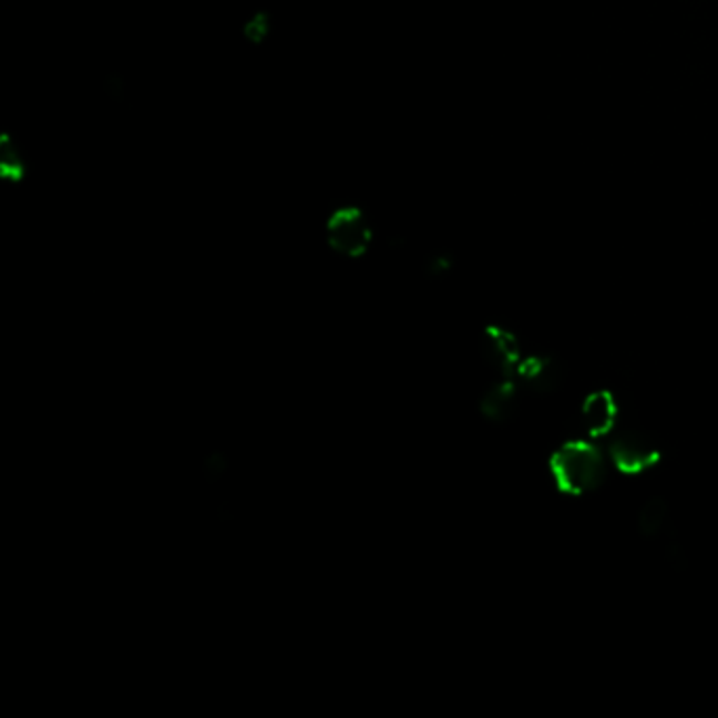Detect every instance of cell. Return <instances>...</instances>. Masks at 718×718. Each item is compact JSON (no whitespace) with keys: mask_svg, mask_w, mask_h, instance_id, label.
<instances>
[{"mask_svg":"<svg viewBox=\"0 0 718 718\" xmlns=\"http://www.w3.org/2000/svg\"><path fill=\"white\" fill-rule=\"evenodd\" d=\"M320 243L334 259L343 264H362L378 249L380 226L367 205L341 201L322 215Z\"/></svg>","mask_w":718,"mask_h":718,"instance_id":"1","label":"cell"},{"mask_svg":"<svg viewBox=\"0 0 718 718\" xmlns=\"http://www.w3.org/2000/svg\"><path fill=\"white\" fill-rule=\"evenodd\" d=\"M550 474L561 491L570 495H586L605 481L607 462L594 444L577 441L561 447L552 455Z\"/></svg>","mask_w":718,"mask_h":718,"instance_id":"2","label":"cell"},{"mask_svg":"<svg viewBox=\"0 0 718 718\" xmlns=\"http://www.w3.org/2000/svg\"><path fill=\"white\" fill-rule=\"evenodd\" d=\"M479 352L486 369H491L498 378L516 381L525 355L514 331L495 322H486L479 334Z\"/></svg>","mask_w":718,"mask_h":718,"instance_id":"3","label":"cell"},{"mask_svg":"<svg viewBox=\"0 0 718 718\" xmlns=\"http://www.w3.org/2000/svg\"><path fill=\"white\" fill-rule=\"evenodd\" d=\"M519 381L495 378L491 383L479 392L474 399V411L485 423L500 425L510 422L516 409V394H519Z\"/></svg>","mask_w":718,"mask_h":718,"instance_id":"4","label":"cell"},{"mask_svg":"<svg viewBox=\"0 0 718 718\" xmlns=\"http://www.w3.org/2000/svg\"><path fill=\"white\" fill-rule=\"evenodd\" d=\"M619 420V402L609 390H594L579 404V423L588 439L612 437Z\"/></svg>","mask_w":718,"mask_h":718,"instance_id":"5","label":"cell"},{"mask_svg":"<svg viewBox=\"0 0 718 718\" xmlns=\"http://www.w3.org/2000/svg\"><path fill=\"white\" fill-rule=\"evenodd\" d=\"M609 455L615 468L626 474L645 472L659 460L657 447L647 437L634 432L617 434L609 447Z\"/></svg>","mask_w":718,"mask_h":718,"instance_id":"6","label":"cell"},{"mask_svg":"<svg viewBox=\"0 0 718 718\" xmlns=\"http://www.w3.org/2000/svg\"><path fill=\"white\" fill-rule=\"evenodd\" d=\"M561 367L558 362L550 359V357H525L519 373H516V381L523 386H527L529 390L535 392H550L561 383Z\"/></svg>","mask_w":718,"mask_h":718,"instance_id":"7","label":"cell"},{"mask_svg":"<svg viewBox=\"0 0 718 718\" xmlns=\"http://www.w3.org/2000/svg\"><path fill=\"white\" fill-rule=\"evenodd\" d=\"M636 525L643 537L647 540H655L664 533V529L668 525V504L661 498H652L647 500L643 507L638 510L636 516Z\"/></svg>","mask_w":718,"mask_h":718,"instance_id":"8","label":"cell"}]
</instances>
